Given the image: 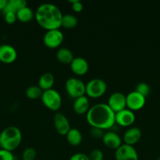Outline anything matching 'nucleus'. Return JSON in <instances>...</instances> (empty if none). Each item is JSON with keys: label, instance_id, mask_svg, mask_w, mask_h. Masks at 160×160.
I'll return each mask as SVG.
<instances>
[{"label": "nucleus", "instance_id": "nucleus-1", "mask_svg": "<svg viewBox=\"0 0 160 160\" xmlns=\"http://www.w3.org/2000/svg\"><path fill=\"white\" fill-rule=\"evenodd\" d=\"M115 112L107 103H97L90 106L86 113V120L92 128L111 129L115 123Z\"/></svg>", "mask_w": 160, "mask_h": 160}, {"label": "nucleus", "instance_id": "nucleus-2", "mask_svg": "<svg viewBox=\"0 0 160 160\" xmlns=\"http://www.w3.org/2000/svg\"><path fill=\"white\" fill-rule=\"evenodd\" d=\"M35 17L39 26L44 29H59L61 27L63 13L61 9L53 3H42L36 9Z\"/></svg>", "mask_w": 160, "mask_h": 160}, {"label": "nucleus", "instance_id": "nucleus-3", "mask_svg": "<svg viewBox=\"0 0 160 160\" xmlns=\"http://www.w3.org/2000/svg\"><path fill=\"white\" fill-rule=\"evenodd\" d=\"M21 141L22 133L17 127H7L0 134V147L7 151L13 152L18 148Z\"/></svg>", "mask_w": 160, "mask_h": 160}, {"label": "nucleus", "instance_id": "nucleus-4", "mask_svg": "<svg viewBox=\"0 0 160 160\" xmlns=\"http://www.w3.org/2000/svg\"><path fill=\"white\" fill-rule=\"evenodd\" d=\"M41 99L44 106L50 110L57 111L62 105V98L61 94L53 88L43 91Z\"/></svg>", "mask_w": 160, "mask_h": 160}, {"label": "nucleus", "instance_id": "nucleus-5", "mask_svg": "<svg viewBox=\"0 0 160 160\" xmlns=\"http://www.w3.org/2000/svg\"><path fill=\"white\" fill-rule=\"evenodd\" d=\"M107 91V84L100 78L91 79L86 84V94L91 98H97L101 97Z\"/></svg>", "mask_w": 160, "mask_h": 160}, {"label": "nucleus", "instance_id": "nucleus-6", "mask_svg": "<svg viewBox=\"0 0 160 160\" xmlns=\"http://www.w3.org/2000/svg\"><path fill=\"white\" fill-rule=\"evenodd\" d=\"M65 89L67 94L73 98L86 95V84L79 78H68L65 82Z\"/></svg>", "mask_w": 160, "mask_h": 160}, {"label": "nucleus", "instance_id": "nucleus-7", "mask_svg": "<svg viewBox=\"0 0 160 160\" xmlns=\"http://www.w3.org/2000/svg\"><path fill=\"white\" fill-rule=\"evenodd\" d=\"M64 40V34L60 29L49 30L45 33L43 42L50 48H56L61 45Z\"/></svg>", "mask_w": 160, "mask_h": 160}, {"label": "nucleus", "instance_id": "nucleus-8", "mask_svg": "<svg viewBox=\"0 0 160 160\" xmlns=\"http://www.w3.org/2000/svg\"><path fill=\"white\" fill-rule=\"evenodd\" d=\"M115 160H139L138 153L132 145L122 144L115 152Z\"/></svg>", "mask_w": 160, "mask_h": 160}, {"label": "nucleus", "instance_id": "nucleus-9", "mask_svg": "<svg viewBox=\"0 0 160 160\" xmlns=\"http://www.w3.org/2000/svg\"><path fill=\"white\" fill-rule=\"evenodd\" d=\"M127 109L132 111L140 110L144 106L146 102V98L136 92V91L130 92L125 95Z\"/></svg>", "mask_w": 160, "mask_h": 160}, {"label": "nucleus", "instance_id": "nucleus-10", "mask_svg": "<svg viewBox=\"0 0 160 160\" xmlns=\"http://www.w3.org/2000/svg\"><path fill=\"white\" fill-rule=\"evenodd\" d=\"M107 104L115 112H119L126 108L125 95L122 92H114L109 96Z\"/></svg>", "mask_w": 160, "mask_h": 160}, {"label": "nucleus", "instance_id": "nucleus-11", "mask_svg": "<svg viewBox=\"0 0 160 160\" xmlns=\"http://www.w3.org/2000/svg\"><path fill=\"white\" fill-rule=\"evenodd\" d=\"M135 120H136V116L133 111L127 108L115 112V123L121 127H130L134 123Z\"/></svg>", "mask_w": 160, "mask_h": 160}, {"label": "nucleus", "instance_id": "nucleus-12", "mask_svg": "<svg viewBox=\"0 0 160 160\" xmlns=\"http://www.w3.org/2000/svg\"><path fill=\"white\" fill-rule=\"evenodd\" d=\"M53 125L58 134L66 135L71 129L68 119L62 112H56L53 116Z\"/></svg>", "mask_w": 160, "mask_h": 160}, {"label": "nucleus", "instance_id": "nucleus-13", "mask_svg": "<svg viewBox=\"0 0 160 160\" xmlns=\"http://www.w3.org/2000/svg\"><path fill=\"white\" fill-rule=\"evenodd\" d=\"M17 58V52L13 46L8 44L0 45V61L3 63L13 62Z\"/></svg>", "mask_w": 160, "mask_h": 160}, {"label": "nucleus", "instance_id": "nucleus-14", "mask_svg": "<svg viewBox=\"0 0 160 160\" xmlns=\"http://www.w3.org/2000/svg\"><path fill=\"white\" fill-rule=\"evenodd\" d=\"M71 70L74 73L77 75H84L89 70V63L85 58L77 56L73 59L70 63Z\"/></svg>", "mask_w": 160, "mask_h": 160}, {"label": "nucleus", "instance_id": "nucleus-15", "mask_svg": "<svg viewBox=\"0 0 160 160\" xmlns=\"http://www.w3.org/2000/svg\"><path fill=\"white\" fill-rule=\"evenodd\" d=\"M102 141L105 146L111 149L116 150L122 145V139L120 136L115 131H108L105 132L102 138Z\"/></svg>", "mask_w": 160, "mask_h": 160}, {"label": "nucleus", "instance_id": "nucleus-16", "mask_svg": "<svg viewBox=\"0 0 160 160\" xmlns=\"http://www.w3.org/2000/svg\"><path fill=\"white\" fill-rule=\"evenodd\" d=\"M142 133L140 128L136 127H133L130 128V129L127 130L123 134V141L125 144L129 145H133L137 143L141 138Z\"/></svg>", "mask_w": 160, "mask_h": 160}, {"label": "nucleus", "instance_id": "nucleus-17", "mask_svg": "<svg viewBox=\"0 0 160 160\" xmlns=\"http://www.w3.org/2000/svg\"><path fill=\"white\" fill-rule=\"evenodd\" d=\"M90 106H89V102L87 97L86 95L78 97L75 98L73 102V109L74 111L78 115H83V114L87 113L89 111Z\"/></svg>", "mask_w": 160, "mask_h": 160}, {"label": "nucleus", "instance_id": "nucleus-18", "mask_svg": "<svg viewBox=\"0 0 160 160\" xmlns=\"http://www.w3.org/2000/svg\"><path fill=\"white\" fill-rule=\"evenodd\" d=\"M55 82V78L53 73L50 72H45L42 73L39 79V87L42 91H46L53 88Z\"/></svg>", "mask_w": 160, "mask_h": 160}, {"label": "nucleus", "instance_id": "nucleus-19", "mask_svg": "<svg viewBox=\"0 0 160 160\" xmlns=\"http://www.w3.org/2000/svg\"><path fill=\"white\" fill-rule=\"evenodd\" d=\"M56 56L57 60L64 64H70L75 58L72 52L69 48H65V47L58 48L56 53Z\"/></svg>", "mask_w": 160, "mask_h": 160}, {"label": "nucleus", "instance_id": "nucleus-20", "mask_svg": "<svg viewBox=\"0 0 160 160\" xmlns=\"http://www.w3.org/2000/svg\"><path fill=\"white\" fill-rule=\"evenodd\" d=\"M65 136L67 142L73 146L79 145L83 141V135H82L81 131L77 128H71Z\"/></svg>", "mask_w": 160, "mask_h": 160}, {"label": "nucleus", "instance_id": "nucleus-21", "mask_svg": "<svg viewBox=\"0 0 160 160\" xmlns=\"http://www.w3.org/2000/svg\"><path fill=\"white\" fill-rule=\"evenodd\" d=\"M25 6H27V2L25 0H8L7 5L3 12L4 14L8 12L17 13L19 9Z\"/></svg>", "mask_w": 160, "mask_h": 160}, {"label": "nucleus", "instance_id": "nucleus-22", "mask_svg": "<svg viewBox=\"0 0 160 160\" xmlns=\"http://www.w3.org/2000/svg\"><path fill=\"white\" fill-rule=\"evenodd\" d=\"M35 17V12H33L32 9L29 6H25V7L21 8L17 12V18L20 21L26 23V22L30 21Z\"/></svg>", "mask_w": 160, "mask_h": 160}, {"label": "nucleus", "instance_id": "nucleus-23", "mask_svg": "<svg viewBox=\"0 0 160 160\" xmlns=\"http://www.w3.org/2000/svg\"><path fill=\"white\" fill-rule=\"evenodd\" d=\"M78 24V18L74 14H63L61 26L65 28H74Z\"/></svg>", "mask_w": 160, "mask_h": 160}, {"label": "nucleus", "instance_id": "nucleus-24", "mask_svg": "<svg viewBox=\"0 0 160 160\" xmlns=\"http://www.w3.org/2000/svg\"><path fill=\"white\" fill-rule=\"evenodd\" d=\"M43 91L39 87V85H31L27 88L25 91L26 96L30 99H36L42 96Z\"/></svg>", "mask_w": 160, "mask_h": 160}, {"label": "nucleus", "instance_id": "nucleus-25", "mask_svg": "<svg viewBox=\"0 0 160 160\" xmlns=\"http://www.w3.org/2000/svg\"><path fill=\"white\" fill-rule=\"evenodd\" d=\"M134 91H136V92H138V93H140L141 95H142L143 96H144L146 98L150 94L151 88L147 83L140 82L136 85Z\"/></svg>", "mask_w": 160, "mask_h": 160}, {"label": "nucleus", "instance_id": "nucleus-26", "mask_svg": "<svg viewBox=\"0 0 160 160\" xmlns=\"http://www.w3.org/2000/svg\"><path fill=\"white\" fill-rule=\"evenodd\" d=\"M37 152L32 147H28L22 152V160H36Z\"/></svg>", "mask_w": 160, "mask_h": 160}, {"label": "nucleus", "instance_id": "nucleus-27", "mask_svg": "<svg viewBox=\"0 0 160 160\" xmlns=\"http://www.w3.org/2000/svg\"><path fill=\"white\" fill-rule=\"evenodd\" d=\"M88 156L89 160H104L103 152L98 148L92 150Z\"/></svg>", "mask_w": 160, "mask_h": 160}, {"label": "nucleus", "instance_id": "nucleus-28", "mask_svg": "<svg viewBox=\"0 0 160 160\" xmlns=\"http://www.w3.org/2000/svg\"><path fill=\"white\" fill-rule=\"evenodd\" d=\"M0 160H14V156L12 152L1 148L0 149Z\"/></svg>", "mask_w": 160, "mask_h": 160}, {"label": "nucleus", "instance_id": "nucleus-29", "mask_svg": "<svg viewBox=\"0 0 160 160\" xmlns=\"http://www.w3.org/2000/svg\"><path fill=\"white\" fill-rule=\"evenodd\" d=\"M90 134L94 138H102L104 134V130L98 128H92L90 129Z\"/></svg>", "mask_w": 160, "mask_h": 160}, {"label": "nucleus", "instance_id": "nucleus-30", "mask_svg": "<svg viewBox=\"0 0 160 160\" xmlns=\"http://www.w3.org/2000/svg\"><path fill=\"white\" fill-rule=\"evenodd\" d=\"M70 2L72 3V8L75 12H79L83 10V5L79 0H71Z\"/></svg>", "mask_w": 160, "mask_h": 160}, {"label": "nucleus", "instance_id": "nucleus-31", "mask_svg": "<svg viewBox=\"0 0 160 160\" xmlns=\"http://www.w3.org/2000/svg\"><path fill=\"white\" fill-rule=\"evenodd\" d=\"M4 19L6 22L9 24L13 23L16 20H17V13L15 12H8V13L4 14Z\"/></svg>", "mask_w": 160, "mask_h": 160}, {"label": "nucleus", "instance_id": "nucleus-32", "mask_svg": "<svg viewBox=\"0 0 160 160\" xmlns=\"http://www.w3.org/2000/svg\"><path fill=\"white\" fill-rule=\"evenodd\" d=\"M69 160H89V156L83 152H76L72 155Z\"/></svg>", "mask_w": 160, "mask_h": 160}, {"label": "nucleus", "instance_id": "nucleus-33", "mask_svg": "<svg viewBox=\"0 0 160 160\" xmlns=\"http://www.w3.org/2000/svg\"><path fill=\"white\" fill-rule=\"evenodd\" d=\"M8 3V0H0V10L3 11Z\"/></svg>", "mask_w": 160, "mask_h": 160}, {"label": "nucleus", "instance_id": "nucleus-34", "mask_svg": "<svg viewBox=\"0 0 160 160\" xmlns=\"http://www.w3.org/2000/svg\"><path fill=\"white\" fill-rule=\"evenodd\" d=\"M158 160H160V156H159V157H158Z\"/></svg>", "mask_w": 160, "mask_h": 160}, {"label": "nucleus", "instance_id": "nucleus-35", "mask_svg": "<svg viewBox=\"0 0 160 160\" xmlns=\"http://www.w3.org/2000/svg\"><path fill=\"white\" fill-rule=\"evenodd\" d=\"M0 149H1V147H0Z\"/></svg>", "mask_w": 160, "mask_h": 160}]
</instances>
